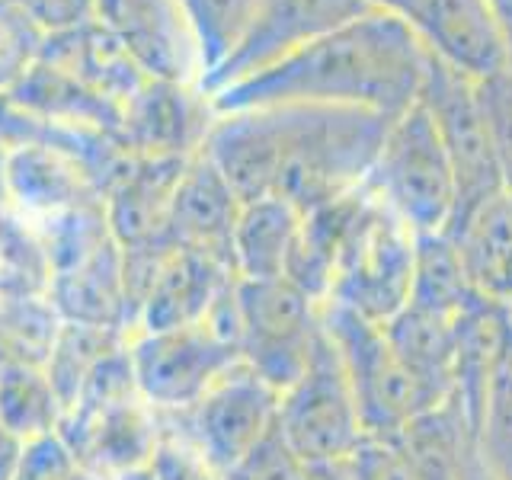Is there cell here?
<instances>
[{
  "mask_svg": "<svg viewBox=\"0 0 512 480\" xmlns=\"http://www.w3.org/2000/svg\"><path fill=\"white\" fill-rule=\"evenodd\" d=\"M426 45L407 20L368 10L269 71L212 96L215 116L263 106H349L397 119L420 100Z\"/></svg>",
  "mask_w": 512,
  "mask_h": 480,
  "instance_id": "cell-2",
  "label": "cell"
},
{
  "mask_svg": "<svg viewBox=\"0 0 512 480\" xmlns=\"http://www.w3.org/2000/svg\"><path fill=\"white\" fill-rule=\"evenodd\" d=\"M487 7L493 13L496 26H500V36L506 42V52H509V64H512V0H487Z\"/></svg>",
  "mask_w": 512,
  "mask_h": 480,
  "instance_id": "cell-32",
  "label": "cell"
},
{
  "mask_svg": "<svg viewBox=\"0 0 512 480\" xmlns=\"http://www.w3.org/2000/svg\"><path fill=\"white\" fill-rule=\"evenodd\" d=\"M180 10L199 48V64H202L199 80H202L212 71H218L240 45L256 13V0H180Z\"/></svg>",
  "mask_w": 512,
  "mask_h": 480,
  "instance_id": "cell-23",
  "label": "cell"
},
{
  "mask_svg": "<svg viewBox=\"0 0 512 480\" xmlns=\"http://www.w3.org/2000/svg\"><path fill=\"white\" fill-rule=\"evenodd\" d=\"M477 90H480V103H484L487 122H490L503 189L512 192V68L493 74L487 80H477Z\"/></svg>",
  "mask_w": 512,
  "mask_h": 480,
  "instance_id": "cell-25",
  "label": "cell"
},
{
  "mask_svg": "<svg viewBox=\"0 0 512 480\" xmlns=\"http://www.w3.org/2000/svg\"><path fill=\"white\" fill-rule=\"evenodd\" d=\"M36 23L45 39L68 36L100 20V0H16Z\"/></svg>",
  "mask_w": 512,
  "mask_h": 480,
  "instance_id": "cell-28",
  "label": "cell"
},
{
  "mask_svg": "<svg viewBox=\"0 0 512 480\" xmlns=\"http://www.w3.org/2000/svg\"><path fill=\"white\" fill-rule=\"evenodd\" d=\"M23 445L26 442H20L4 423H0V480H13L16 468H20Z\"/></svg>",
  "mask_w": 512,
  "mask_h": 480,
  "instance_id": "cell-31",
  "label": "cell"
},
{
  "mask_svg": "<svg viewBox=\"0 0 512 480\" xmlns=\"http://www.w3.org/2000/svg\"><path fill=\"white\" fill-rule=\"evenodd\" d=\"M240 205L244 202L237 199L224 173L212 164V157L205 151L192 154L167 205V240L176 247L202 250L231 263V237Z\"/></svg>",
  "mask_w": 512,
  "mask_h": 480,
  "instance_id": "cell-14",
  "label": "cell"
},
{
  "mask_svg": "<svg viewBox=\"0 0 512 480\" xmlns=\"http://www.w3.org/2000/svg\"><path fill=\"white\" fill-rule=\"evenodd\" d=\"M352 461V474L356 480H423L410 455L404 452V445L397 439H372L368 436Z\"/></svg>",
  "mask_w": 512,
  "mask_h": 480,
  "instance_id": "cell-27",
  "label": "cell"
},
{
  "mask_svg": "<svg viewBox=\"0 0 512 480\" xmlns=\"http://www.w3.org/2000/svg\"><path fill=\"white\" fill-rule=\"evenodd\" d=\"M320 304L285 276L237 279L240 359L279 394L308 368L324 336Z\"/></svg>",
  "mask_w": 512,
  "mask_h": 480,
  "instance_id": "cell-7",
  "label": "cell"
},
{
  "mask_svg": "<svg viewBox=\"0 0 512 480\" xmlns=\"http://www.w3.org/2000/svg\"><path fill=\"white\" fill-rule=\"evenodd\" d=\"M391 116L349 106H263L215 116L202 151L240 202L279 196L298 212L356 192Z\"/></svg>",
  "mask_w": 512,
  "mask_h": 480,
  "instance_id": "cell-1",
  "label": "cell"
},
{
  "mask_svg": "<svg viewBox=\"0 0 512 480\" xmlns=\"http://www.w3.org/2000/svg\"><path fill=\"white\" fill-rule=\"evenodd\" d=\"M320 324L340 352L352 394H356L365 439H394L423 413L445 404V397H439L404 365L388 333L375 320H365L343 304L324 301Z\"/></svg>",
  "mask_w": 512,
  "mask_h": 480,
  "instance_id": "cell-3",
  "label": "cell"
},
{
  "mask_svg": "<svg viewBox=\"0 0 512 480\" xmlns=\"http://www.w3.org/2000/svg\"><path fill=\"white\" fill-rule=\"evenodd\" d=\"M413 29L439 61L474 80L512 68L487 0H423Z\"/></svg>",
  "mask_w": 512,
  "mask_h": 480,
  "instance_id": "cell-16",
  "label": "cell"
},
{
  "mask_svg": "<svg viewBox=\"0 0 512 480\" xmlns=\"http://www.w3.org/2000/svg\"><path fill=\"white\" fill-rule=\"evenodd\" d=\"M276 426L301 461H346L365 442L356 394L327 333L308 368L279 394Z\"/></svg>",
  "mask_w": 512,
  "mask_h": 480,
  "instance_id": "cell-9",
  "label": "cell"
},
{
  "mask_svg": "<svg viewBox=\"0 0 512 480\" xmlns=\"http://www.w3.org/2000/svg\"><path fill=\"white\" fill-rule=\"evenodd\" d=\"M301 212L279 196L240 205L231 237V263L237 279H279L298 237Z\"/></svg>",
  "mask_w": 512,
  "mask_h": 480,
  "instance_id": "cell-18",
  "label": "cell"
},
{
  "mask_svg": "<svg viewBox=\"0 0 512 480\" xmlns=\"http://www.w3.org/2000/svg\"><path fill=\"white\" fill-rule=\"evenodd\" d=\"M237 279L231 263L212 253L170 247L154 266V276L141 298V330H170L202 320L218 295Z\"/></svg>",
  "mask_w": 512,
  "mask_h": 480,
  "instance_id": "cell-15",
  "label": "cell"
},
{
  "mask_svg": "<svg viewBox=\"0 0 512 480\" xmlns=\"http://www.w3.org/2000/svg\"><path fill=\"white\" fill-rule=\"evenodd\" d=\"M471 436L487 468L500 480H512V311L503 320L500 346H496Z\"/></svg>",
  "mask_w": 512,
  "mask_h": 480,
  "instance_id": "cell-20",
  "label": "cell"
},
{
  "mask_svg": "<svg viewBox=\"0 0 512 480\" xmlns=\"http://www.w3.org/2000/svg\"><path fill=\"white\" fill-rule=\"evenodd\" d=\"M298 480H356L352 461H304Z\"/></svg>",
  "mask_w": 512,
  "mask_h": 480,
  "instance_id": "cell-30",
  "label": "cell"
},
{
  "mask_svg": "<svg viewBox=\"0 0 512 480\" xmlns=\"http://www.w3.org/2000/svg\"><path fill=\"white\" fill-rule=\"evenodd\" d=\"M77 474L80 458L64 442L61 432H52V436L32 439L23 445L20 468H16L13 480H77Z\"/></svg>",
  "mask_w": 512,
  "mask_h": 480,
  "instance_id": "cell-26",
  "label": "cell"
},
{
  "mask_svg": "<svg viewBox=\"0 0 512 480\" xmlns=\"http://www.w3.org/2000/svg\"><path fill=\"white\" fill-rule=\"evenodd\" d=\"M0 423L20 442L58 432L64 404L45 368L29 362H7L0 368Z\"/></svg>",
  "mask_w": 512,
  "mask_h": 480,
  "instance_id": "cell-22",
  "label": "cell"
},
{
  "mask_svg": "<svg viewBox=\"0 0 512 480\" xmlns=\"http://www.w3.org/2000/svg\"><path fill=\"white\" fill-rule=\"evenodd\" d=\"M368 10H375L368 0H256L244 39L218 71L199 80V90L212 100L215 93L269 71Z\"/></svg>",
  "mask_w": 512,
  "mask_h": 480,
  "instance_id": "cell-11",
  "label": "cell"
},
{
  "mask_svg": "<svg viewBox=\"0 0 512 480\" xmlns=\"http://www.w3.org/2000/svg\"><path fill=\"white\" fill-rule=\"evenodd\" d=\"M429 52V48H426ZM420 103L426 106L432 125L442 138V148L448 154V164L455 173V218H464L487 202L496 192H503L500 167H496V151H493V135L484 103H480L477 80L455 71L452 64L439 61L429 52L426 58V74L420 87ZM448 224V228H452Z\"/></svg>",
  "mask_w": 512,
  "mask_h": 480,
  "instance_id": "cell-10",
  "label": "cell"
},
{
  "mask_svg": "<svg viewBox=\"0 0 512 480\" xmlns=\"http://www.w3.org/2000/svg\"><path fill=\"white\" fill-rule=\"evenodd\" d=\"M413 260L416 234L365 192L359 218L336 260L327 301L343 304L375 324H388L410 301Z\"/></svg>",
  "mask_w": 512,
  "mask_h": 480,
  "instance_id": "cell-6",
  "label": "cell"
},
{
  "mask_svg": "<svg viewBox=\"0 0 512 480\" xmlns=\"http://www.w3.org/2000/svg\"><path fill=\"white\" fill-rule=\"evenodd\" d=\"M471 288L512 311V192H496L445 231Z\"/></svg>",
  "mask_w": 512,
  "mask_h": 480,
  "instance_id": "cell-17",
  "label": "cell"
},
{
  "mask_svg": "<svg viewBox=\"0 0 512 480\" xmlns=\"http://www.w3.org/2000/svg\"><path fill=\"white\" fill-rule=\"evenodd\" d=\"M368 4H372L375 10L394 13V16H400V20H407L413 26V20H416V13H420L423 0H368Z\"/></svg>",
  "mask_w": 512,
  "mask_h": 480,
  "instance_id": "cell-33",
  "label": "cell"
},
{
  "mask_svg": "<svg viewBox=\"0 0 512 480\" xmlns=\"http://www.w3.org/2000/svg\"><path fill=\"white\" fill-rule=\"evenodd\" d=\"M455 480H500L487 468V461L480 458L477 445H474V436H468V439H464V445H461L458 464H455Z\"/></svg>",
  "mask_w": 512,
  "mask_h": 480,
  "instance_id": "cell-29",
  "label": "cell"
},
{
  "mask_svg": "<svg viewBox=\"0 0 512 480\" xmlns=\"http://www.w3.org/2000/svg\"><path fill=\"white\" fill-rule=\"evenodd\" d=\"M125 352L141 400L157 413L192 407L228 368L244 362L237 333L212 314L170 330H141Z\"/></svg>",
  "mask_w": 512,
  "mask_h": 480,
  "instance_id": "cell-5",
  "label": "cell"
},
{
  "mask_svg": "<svg viewBox=\"0 0 512 480\" xmlns=\"http://www.w3.org/2000/svg\"><path fill=\"white\" fill-rule=\"evenodd\" d=\"M455 324L458 317L429 314L404 304L388 324H381L394 352L416 378H423L439 397H452L455 375Z\"/></svg>",
  "mask_w": 512,
  "mask_h": 480,
  "instance_id": "cell-19",
  "label": "cell"
},
{
  "mask_svg": "<svg viewBox=\"0 0 512 480\" xmlns=\"http://www.w3.org/2000/svg\"><path fill=\"white\" fill-rule=\"evenodd\" d=\"M215 122L212 100L196 84L144 77L122 103V138L138 157H192Z\"/></svg>",
  "mask_w": 512,
  "mask_h": 480,
  "instance_id": "cell-12",
  "label": "cell"
},
{
  "mask_svg": "<svg viewBox=\"0 0 512 480\" xmlns=\"http://www.w3.org/2000/svg\"><path fill=\"white\" fill-rule=\"evenodd\" d=\"M112 7H116V0H100V20H106V16L112 13Z\"/></svg>",
  "mask_w": 512,
  "mask_h": 480,
  "instance_id": "cell-34",
  "label": "cell"
},
{
  "mask_svg": "<svg viewBox=\"0 0 512 480\" xmlns=\"http://www.w3.org/2000/svg\"><path fill=\"white\" fill-rule=\"evenodd\" d=\"M45 32L16 0H0V96H10L42 61Z\"/></svg>",
  "mask_w": 512,
  "mask_h": 480,
  "instance_id": "cell-24",
  "label": "cell"
},
{
  "mask_svg": "<svg viewBox=\"0 0 512 480\" xmlns=\"http://www.w3.org/2000/svg\"><path fill=\"white\" fill-rule=\"evenodd\" d=\"M103 23L112 26L144 77L199 84V48L180 0H116Z\"/></svg>",
  "mask_w": 512,
  "mask_h": 480,
  "instance_id": "cell-13",
  "label": "cell"
},
{
  "mask_svg": "<svg viewBox=\"0 0 512 480\" xmlns=\"http://www.w3.org/2000/svg\"><path fill=\"white\" fill-rule=\"evenodd\" d=\"M276 413L279 391L250 365L237 362L192 407L160 416H170L180 426L173 436L183 439L221 480H228L276 429Z\"/></svg>",
  "mask_w": 512,
  "mask_h": 480,
  "instance_id": "cell-8",
  "label": "cell"
},
{
  "mask_svg": "<svg viewBox=\"0 0 512 480\" xmlns=\"http://www.w3.org/2000/svg\"><path fill=\"white\" fill-rule=\"evenodd\" d=\"M362 189L416 237L448 231L458 199L455 173L420 100L391 122Z\"/></svg>",
  "mask_w": 512,
  "mask_h": 480,
  "instance_id": "cell-4",
  "label": "cell"
},
{
  "mask_svg": "<svg viewBox=\"0 0 512 480\" xmlns=\"http://www.w3.org/2000/svg\"><path fill=\"white\" fill-rule=\"evenodd\" d=\"M480 295L464 276L455 244L448 234H423L416 237V260H413V285H410V308H420L442 317H461Z\"/></svg>",
  "mask_w": 512,
  "mask_h": 480,
  "instance_id": "cell-21",
  "label": "cell"
}]
</instances>
